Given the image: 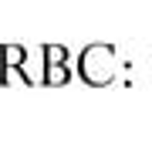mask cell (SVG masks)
<instances>
[{"instance_id":"1","label":"cell","mask_w":152,"mask_h":145,"mask_svg":"<svg viewBox=\"0 0 152 145\" xmlns=\"http://www.w3.org/2000/svg\"><path fill=\"white\" fill-rule=\"evenodd\" d=\"M78 74H81L91 88H105L112 85L118 74V54L112 44H88L78 58Z\"/></svg>"},{"instance_id":"2","label":"cell","mask_w":152,"mask_h":145,"mask_svg":"<svg viewBox=\"0 0 152 145\" xmlns=\"http://www.w3.org/2000/svg\"><path fill=\"white\" fill-rule=\"evenodd\" d=\"M0 64L4 68H24L27 64V47H20V44H4V47H0Z\"/></svg>"},{"instance_id":"3","label":"cell","mask_w":152,"mask_h":145,"mask_svg":"<svg viewBox=\"0 0 152 145\" xmlns=\"http://www.w3.org/2000/svg\"><path fill=\"white\" fill-rule=\"evenodd\" d=\"M71 81V68L68 64H44V85L51 88H61Z\"/></svg>"},{"instance_id":"4","label":"cell","mask_w":152,"mask_h":145,"mask_svg":"<svg viewBox=\"0 0 152 145\" xmlns=\"http://www.w3.org/2000/svg\"><path fill=\"white\" fill-rule=\"evenodd\" d=\"M41 58H44V64H68V47L64 44H44Z\"/></svg>"}]
</instances>
